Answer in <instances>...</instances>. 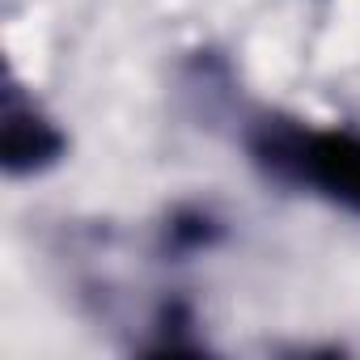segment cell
<instances>
[{"mask_svg": "<svg viewBox=\"0 0 360 360\" xmlns=\"http://www.w3.org/2000/svg\"><path fill=\"white\" fill-rule=\"evenodd\" d=\"M64 153H68V136L60 131V123L47 110H39L30 98L9 89L5 115H0V165H5V174L34 178L51 165H60Z\"/></svg>", "mask_w": 360, "mask_h": 360, "instance_id": "2", "label": "cell"}, {"mask_svg": "<svg viewBox=\"0 0 360 360\" xmlns=\"http://www.w3.org/2000/svg\"><path fill=\"white\" fill-rule=\"evenodd\" d=\"M246 136L250 161L288 187H309L326 204L360 217V131L305 127L284 115H263Z\"/></svg>", "mask_w": 360, "mask_h": 360, "instance_id": "1", "label": "cell"}, {"mask_svg": "<svg viewBox=\"0 0 360 360\" xmlns=\"http://www.w3.org/2000/svg\"><path fill=\"white\" fill-rule=\"evenodd\" d=\"M225 238V225L208 212V208H174L161 225V250L165 255H200V250H212L217 242Z\"/></svg>", "mask_w": 360, "mask_h": 360, "instance_id": "3", "label": "cell"}]
</instances>
